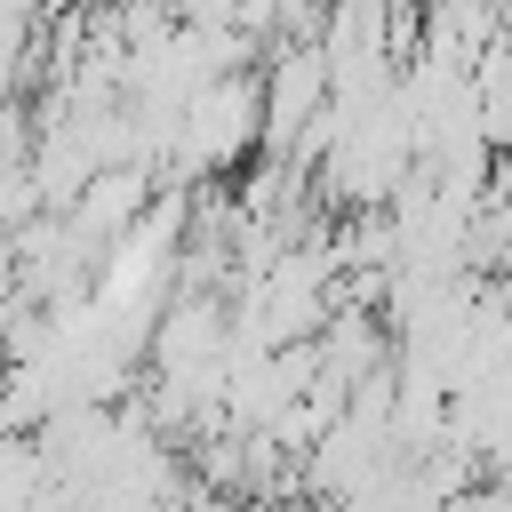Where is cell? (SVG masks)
Here are the masks:
<instances>
[{
	"instance_id": "cell-1",
	"label": "cell",
	"mask_w": 512,
	"mask_h": 512,
	"mask_svg": "<svg viewBox=\"0 0 512 512\" xmlns=\"http://www.w3.org/2000/svg\"><path fill=\"white\" fill-rule=\"evenodd\" d=\"M328 88H336V64H328V48L312 40V48H280L272 64H264V144L288 160L296 144H304V128L328 112Z\"/></svg>"
}]
</instances>
